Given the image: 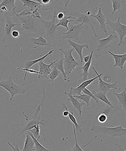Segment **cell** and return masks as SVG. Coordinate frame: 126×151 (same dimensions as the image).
Segmentation results:
<instances>
[{
  "instance_id": "ffe728a7",
  "label": "cell",
  "mask_w": 126,
  "mask_h": 151,
  "mask_svg": "<svg viewBox=\"0 0 126 151\" xmlns=\"http://www.w3.org/2000/svg\"><path fill=\"white\" fill-rule=\"evenodd\" d=\"M65 95L69 96V99H67L68 101H70L72 102V104L74 106L75 109H77L79 112L80 116H81V113H82V109L83 106L85 105V103L84 101H82L81 103H80L78 101L77 99L75 98L72 96V92L70 90V92L67 93H64Z\"/></svg>"
},
{
  "instance_id": "5b68a950",
  "label": "cell",
  "mask_w": 126,
  "mask_h": 151,
  "mask_svg": "<svg viewBox=\"0 0 126 151\" xmlns=\"http://www.w3.org/2000/svg\"><path fill=\"white\" fill-rule=\"evenodd\" d=\"M57 11L55 9L53 12L52 19L49 21L44 20L43 19L38 20V24L43 32H45L50 39H51L55 35L57 28L56 26V19L57 18Z\"/></svg>"
},
{
  "instance_id": "7a4b0ae2",
  "label": "cell",
  "mask_w": 126,
  "mask_h": 151,
  "mask_svg": "<svg viewBox=\"0 0 126 151\" xmlns=\"http://www.w3.org/2000/svg\"><path fill=\"white\" fill-rule=\"evenodd\" d=\"M0 86L7 90L10 93V100H12L13 97L17 94L25 95L26 94V88L24 86H19L14 83L12 81L11 76H9L7 79L0 81Z\"/></svg>"
},
{
  "instance_id": "8992f818",
  "label": "cell",
  "mask_w": 126,
  "mask_h": 151,
  "mask_svg": "<svg viewBox=\"0 0 126 151\" xmlns=\"http://www.w3.org/2000/svg\"><path fill=\"white\" fill-rule=\"evenodd\" d=\"M20 20L22 29L25 32L35 34L39 29L41 30L38 20L29 16L18 17Z\"/></svg>"
},
{
  "instance_id": "2e32d148",
  "label": "cell",
  "mask_w": 126,
  "mask_h": 151,
  "mask_svg": "<svg viewBox=\"0 0 126 151\" xmlns=\"http://www.w3.org/2000/svg\"><path fill=\"white\" fill-rule=\"evenodd\" d=\"M98 78V76L95 77V78H92V79L87 80V81H84L83 82L81 83L76 88H72V87H71L70 90L72 92V96L80 95L81 94V92L82 90L85 88H86V87L88 86L95 80Z\"/></svg>"
},
{
  "instance_id": "681fc988",
  "label": "cell",
  "mask_w": 126,
  "mask_h": 151,
  "mask_svg": "<svg viewBox=\"0 0 126 151\" xmlns=\"http://www.w3.org/2000/svg\"><path fill=\"white\" fill-rule=\"evenodd\" d=\"M91 12H90V11H88V12H87V16H90V14H91Z\"/></svg>"
},
{
  "instance_id": "5bb4252c",
  "label": "cell",
  "mask_w": 126,
  "mask_h": 151,
  "mask_svg": "<svg viewBox=\"0 0 126 151\" xmlns=\"http://www.w3.org/2000/svg\"><path fill=\"white\" fill-rule=\"evenodd\" d=\"M4 16L6 20V24L4 29V32L5 33V36L2 41H5L6 38L11 35L12 29L16 26H20V24H15L13 23L12 21L11 17H10L9 14L6 12L4 14Z\"/></svg>"
},
{
  "instance_id": "f907efd6",
  "label": "cell",
  "mask_w": 126,
  "mask_h": 151,
  "mask_svg": "<svg viewBox=\"0 0 126 151\" xmlns=\"http://www.w3.org/2000/svg\"><path fill=\"white\" fill-rule=\"evenodd\" d=\"M56 151H59V149H57V150H56Z\"/></svg>"
},
{
  "instance_id": "f6af8a7d",
  "label": "cell",
  "mask_w": 126,
  "mask_h": 151,
  "mask_svg": "<svg viewBox=\"0 0 126 151\" xmlns=\"http://www.w3.org/2000/svg\"><path fill=\"white\" fill-rule=\"evenodd\" d=\"M12 36L14 38L19 37H20V33L19 31L13 30L11 32Z\"/></svg>"
},
{
  "instance_id": "d590c367",
  "label": "cell",
  "mask_w": 126,
  "mask_h": 151,
  "mask_svg": "<svg viewBox=\"0 0 126 151\" xmlns=\"http://www.w3.org/2000/svg\"><path fill=\"white\" fill-rule=\"evenodd\" d=\"M53 69L47 78L50 82H53L54 80L60 75L61 72L58 70L56 66L52 65Z\"/></svg>"
},
{
  "instance_id": "9c48e42d",
  "label": "cell",
  "mask_w": 126,
  "mask_h": 151,
  "mask_svg": "<svg viewBox=\"0 0 126 151\" xmlns=\"http://www.w3.org/2000/svg\"><path fill=\"white\" fill-rule=\"evenodd\" d=\"M23 41L25 45L32 48H35L41 46L50 47L53 46L49 43L47 40L43 37L41 34L37 38L25 37Z\"/></svg>"
},
{
  "instance_id": "ba28073f",
  "label": "cell",
  "mask_w": 126,
  "mask_h": 151,
  "mask_svg": "<svg viewBox=\"0 0 126 151\" xmlns=\"http://www.w3.org/2000/svg\"><path fill=\"white\" fill-rule=\"evenodd\" d=\"M120 18V17H118L117 20L115 22H112L109 19H107L106 23V25H109L111 27L113 33H114L116 32L119 35L120 41L118 45V46L122 44H125L123 41V38L126 35V25L121 23Z\"/></svg>"
},
{
  "instance_id": "ac0fdd59",
  "label": "cell",
  "mask_w": 126,
  "mask_h": 151,
  "mask_svg": "<svg viewBox=\"0 0 126 151\" xmlns=\"http://www.w3.org/2000/svg\"><path fill=\"white\" fill-rule=\"evenodd\" d=\"M110 1H95V0H91V1H80V4L81 3H85L91 9L94 15L96 14V12L98 9L99 6L102 5H106L110 2Z\"/></svg>"
},
{
  "instance_id": "c3c4849f",
  "label": "cell",
  "mask_w": 126,
  "mask_h": 151,
  "mask_svg": "<svg viewBox=\"0 0 126 151\" xmlns=\"http://www.w3.org/2000/svg\"><path fill=\"white\" fill-rule=\"evenodd\" d=\"M116 145L118 146V147H119V149L118 150H117V151H126V150H123V149L121 148L120 147V146L118 145V144H117V143H116Z\"/></svg>"
},
{
  "instance_id": "74e56055",
  "label": "cell",
  "mask_w": 126,
  "mask_h": 151,
  "mask_svg": "<svg viewBox=\"0 0 126 151\" xmlns=\"http://www.w3.org/2000/svg\"><path fill=\"white\" fill-rule=\"evenodd\" d=\"M16 69L17 70H20L24 71L25 72V76L24 77V79L25 80V78H26L27 74L28 72L29 73H35L39 75L40 74V72L39 71H37L35 70H34V69H27L26 68H16Z\"/></svg>"
},
{
  "instance_id": "603a6c76",
  "label": "cell",
  "mask_w": 126,
  "mask_h": 151,
  "mask_svg": "<svg viewBox=\"0 0 126 151\" xmlns=\"http://www.w3.org/2000/svg\"><path fill=\"white\" fill-rule=\"evenodd\" d=\"M110 1H112L113 4V11L112 14H113L116 11H118L120 14H122L125 12V0H112Z\"/></svg>"
},
{
  "instance_id": "bcb514c9",
  "label": "cell",
  "mask_w": 126,
  "mask_h": 151,
  "mask_svg": "<svg viewBox=\"0 0 126 151\" xmlns=\"http://www.w3.org/2000/svg\"><path fill=\"white\" fill-rule=\"evenodd\" d=\"M66 12H59L58 13V14H57V17L58 19L59 20L63 18V17L65 16Z\"/></svg>"
},
{
  "instance_id": "6da1fadb",
  "label": "cell",
  "mask_w": 126,
  "mask_h": 151,
  "mask_svg": "<svg viewBox=\"0 0 126 151\" xmlns=\"http://www.w3.org/2000/svg\"><path fill=\"white\" fill-rule=\"evenodd\" d=\"M43 99L41 104L38 106L35 113L30 118H29L25 114L24 112H23L24 115L26 117V122L22 124L13 123L10 125V130H11L12 134L14 135L20 136L24 132L26 131L32 129L33 128L39 129V125L45 126L43 121H40L41 116H38L39 113L41 111V106H42L45 99V89L43 87Z\"/></svg>"
},
{
  "instance_id": "83f0119b",
  "label": "cell",
  "mask_w": 126,
  "mask_h": 151,
  "mask_svg": "<svg viewBox=\"0 0 126 151\" xmlns=\"http://www.w3.org/2000/svg\"><path fill=\"white\" fill-rule=\"evenodd\" d=\"M21 1L23 3V6L27 7L32 11L38 10L41 6V4L37 1L30 0H22Z\"/></svg>"
},
{
  "instance_id": "e575fe53",
  "label": "cell",
  "mask_w": 126,
  "mask_h": 151,
  "mask_svg": "<svg viewBox=\"0 0 126 151\" xmlns=\"http://www.w3.org/2000/svg\"><path fill=\"white\" fill-rule=\"evenodd\" d=\"M25 132L28 133L32 137L35 142V150L36 151H53L48 150L44 147L34 137L32 133L29 131H26Z\"/></svg>"
},
{
  "instance_id": "60d3db41",
  "label": "cell",
  "mask_w": 126,
  "mask_h": 151,
  "mask_svg": "<svg viewBox=\"0 0 126 151\" xmlns=\"http://www.w3.org/2000/svg\"><path fill=\"white\" fill-rule=\"evenodd\" d=\"M82 91L83 92V93L84 94H87V95L89 96L90 97L92 98L96 101V103H98V99L95 97L94 95L93 94V93H91L88 89H87V88L84 89L82 90Z\"/></svg>"
},
{
  "instance_id": "e0dca14e",
  "label": "cell",
  "mask_w": 126,
  "mask_h": 151,
  "mask_svg": "<svg viewBox=\"0 0 126 151\" xmlns=\"http://www.w3.org/2000/svg\"><path fill=\"white\" fill-rule=\"evenodd\" d=\"M96 18L100 23V28L101 30L104 32L106 35H108L107 29L106 26V16L101 12V9L100 7L99 9L98 13L97 14H92L90 16Z\"/></svg>"
},
{
  "instance_id": "836d02e7",
  "label": "cell",
  "mask_w": 126,
  "mask_h": 151,
  "mask_svg": "<svg viewBox=\"0 0 126 151\" xmlns=\"http://www.w3.org/2000/svg\"><path fill=\"white\" fill-rule=\"evenodd\" d=\"M69 119L75 126V131L78 132L82 133V130H84L82 128L83 124H78L77 122L76 118L74 116L73 112H72V113L69 112Z\"/></svg>"
},
{
  "instance_id": "7bdbcfd3",
  "label": "cell",
  "mask_w": 126,
  "mask_h": 151,
  "mask_svg": "<svg viewBox=\"0 0 126 151\" xmlns=\"http://www.w3.org/2000/svg\"><path fill=\"white\" fill-rule=\"evenodd\" d=\"M59 109H61V110H63V109H65L66 111H64L63 112V116L64 117H67L69 116V111L68 109V108L67 106H66V103H63V107H59L58 108Z\"/></svg>"
},
{
  "instance_id": "484cf974",
  "label": "cell",
  "mask_w": 126,
  "mask_h": 151,
  "mask_svg": "<svg viewBox=\"0 0 126 151\" xmlns=\"http://www.w3.org/2000/svg\"><path fill=\"white\" fill-rule=\"evenodd\" d=\"M26 139L24 146L22 151H33L35 150V142L32 137L28 133H26Z\"/></svg>"
},
{
  "instance_id": "7402d4cb",
  "label": "cell",
  "mask_w": 126,
  "mask_h": 151,
  "mask_svg": "<svg viewBox=\"0 0 126 151\" xmlns=\"http://www.w3.org/2000/svg\"><path fill=\"white\" fill-rule=\"evenodd\" d=\"M67 41L69 43V45L72 46L73 47L74 49L76 50L77 52L79 55L81 63H83V57L82 54L83 49L84 47L87 48H88V44H84V45H81V44L73 42L71 40L69 39L67 40Z\"/></svg>"
},
{
  "instance_id": "7c38bea8",
  "label": "cell",
  "mask_w": 126,
  "mask_h": 151,
  "mask_svg": "<svg viewBox=\"0 0 126 151\" xmlns=\"http://www.w3.org/2000/svg\"><path fill=\"white\" fill-rule=\"evenodd\" d=\"M117 38V35L110 34L107 38L98 40V45L96 50L97 51H100L102 50L106 49L111 46L112 41Z\"/></svg>"
},
{
  "instance_id": "ab89813d",
  "label": "cell",
  "mask_w": 126,
  "mask_h": 151,
  "mask_svg": "<svg viewBox=\"0 0 126 151\" xmlns=\"http://www.w3.org/2000/svg\"><path fill=\"white\" fill-rule=\"evenodd\" d=\"M28 131H29L32 133L34 137H35L37 140L38 141V140H39L40 137H41V136L40 135V129H36L33 128Z\"/></svg>"
},
{
  "instance_id": "8fae6325",
  "label": "cell",
  "mask_w": 126,
  "mask_h": 151,
  "mask_svg": "<svg viewBox=\"0 0 126 151\" xmlns=\"http://www.w3.org/2000/svg\"><path fill=\"white\" fill-rule=\"evenodd\" d=\"M93 70L94 71L97 76H98V78L99 81V85L98 86V91H101L106 94L108 91H114L115 90H118L119 85L117 84V81H116L113 84H109V83H106L103 81L102 80L101 77L103 74V73L99 75L97 73L94 67H93Z\"/></svg>"
},
{
  "instance_id": "30bf717a",
  "label": "cell",
  "mask_w": 126,
  "mask_h": 151,
  "mask_svg": "<svg viewBox=\"0 0 126 151\" xmlns=\"http://www.w3.org/2000/svg\"><path fill=\"white\" fill-rule=\"evenodd\" d=\"M70 16L74 18V20L75 21L78 22L80 24H83L86 25L88 27H90L94 32V37H98V35H97L95 30L94 25L93 24L89 16H87L86 14H83L77 11L71 12Z\"/></svg>"
},
{
  "instance_id": "4316f807",
  "label": "cell",
  "mask_w": 126,
  "mask_h": 151,
  "mask_svg": "<svg viewBox=\"0 0 126 151\" xmlns=\"http://www.w3.org/2000/svg\"><path fill=\"white\" fill-rule=\"evenodd\" d=\"M114 94L117 96L119 101V104L120 107L123 109L124 111H126V88L123 90L122 92L120 93H118L115 92L114 91H113Z\"/></svg>"
},
{
  "instance_id": "d6986e66",
  "label": "cell",
  "mask_w": 126,
  "mask_h": 151,
  "mask_svg": "<svg viewBox=\"0 0 126 151\" xmlns=\"http://www.w3.org/2000/svg\"><path fill=\"white\" fill-rule=\"evenodd\" d=\"M13 13L16 15V17H25V16H29L33 18L38 20H41L42 19L40 13L38 12V10H29L28 9H25L20 13H17L13 10Z\"/></svg>"
},
{
  "instance_id": "d4e9b609",
  "label": "cell",
  "mask_w": 126,
  "mask_h": 151,
  "mask_svg": "<svg viewBox=\"0 0 126 151\" xmlns=\"http://www.w3.org/2000/svg\"><path fill=\"white\" fill-rule=\"evenodd\" d=\"M119 110L122 111V109L118 107H114L112 108L110 106H106L104 108L100 113L104 114L107 117L108 121H110L114 114Z\"/></svg>"
},
{
  "instance_id": "f546056e",
  "label": "cell",
  "mask_w": 126,
  "mask_h": 151,
  "mask_svg": "<svg viewBox=\"0 0 126 151\" xmlns=\"http://www.w3.org/2000/svg\"><path fill=\"white\" fill-rule=\"evenodd\" d=\"M54 52V50H53V49H51L49 50V51L47 54L43 56V57H41L37 59V60H30V61H28L26 63V67L25 68L27 69H30L34 65L36 64V63H38L39 62L41 61H43V60L44 59L47 57V56H48L50 54H53Z\"/></svg>"
},
{
  "instance_id": "cb8c5ba5",
  "label": "cell",
  "mask_w": 126,
  "mask_h": 151,
  "mask_svg": "<svg viewBox=\"0 0 126 151\" xmlns=\"http://www.w3.org/2000/svg\"><path fill=\"white\" fill-rule=\"evenodd\" d=\"M64 58V56L62 53H61L60 58L57 60V61L54 63L53 65L56 66L58 70L63 74L64 77V79L63 81H66L70 82V80L69 77L67 76V75L65 74L63 64Z\"/></svg>"
},
{
  "instance_id": "277c9868",
  "label": "cell",
  "mask_w": 126,
  "mask_h": 151,
  "mask_svg": "<svg viewBox=\"0 0 126 151\" xmlns=\"http://www.w3.org/2000/svg\"><path fill=\"white\" fill-rule=\"evenodd\" d=\"M59 50L64 56L63 64L65 73L66 75H69L72 70L75 69L76 66L79 65L72 55V52L75 49L73 48L69 49L60 48Z\"/></svg>"
},
{
  "instance_id": "f1b7e54d",
  "label": "cell",
  "mask_w": 126,
  "mask_h": 151,
  "mask_svg": "<svg viewBox=\"0 0 126 151\" xmlns=\"http://www.w3.org/2000/svg\"><path fill=\"white\" fill-rule=\"evenodd\" d=\"M92 93L95 97L104 102L105 103L110 106L111 108H114V106L112 104L110 101H109V99H107V97H106V94H104L103 92L99 91L98 92L96 93L95 91H93Z\"/></svg>"
},
{
  "instance_id": "4fadbf2b",
  "label": "cell",
  "mask_w": 126,
  "mask_h": 151,
  "mask_svg": "<svg viewBox=\"0 0 126 151\" xmlns=\"http://www.w3.org/2000/svg\"><path fill=\"white\" fill-rule=\"evenodd\" d=\"M57 61V60L53 62H51L48 60V61L50 63V64L49 65L45 64L43 61L39 62L38 65H39V66L40 70L39 72L40 74L38 75V78H47L49 75L50 74L52 70L50 68V67Z\"/></svg>"
},
{
  "instance_id": "1f68e13d",
  "label": "cell",
  "mask_w": 126,
  "mask_h": 151,
  "mask_svg": "<svg viewBox=\"0 0 126 151\" xmlns=\"http://www.w3.org/2000/svg\"><path fill=\"white\" fill-rule=\"evenodd\" d=\"M73 129L74 132V134H75V146H73V147L72 148V149L70 150H69L66 151H84L83 150V149L84 148V147H85L86 146L88 145L91 142H92L93 141V140L95 139L96 138H97V137L96 136L95 137H94V138L92 140H91V141L89 142L88 143H87L86 145H83L82 148H81L78 145V143H77V139L76 137V131H75V125L73 124Z\"/></svg>"
},
{
  "instance_id": "ee69618b",
  "label": "cell",
  "mask_w": 126,
  "mask_h": 151,
  "mask_svg": "<svg viewBox=\"0 0 126 151\" xmlns=\"http://www.w3.org/2000/svg\"><path fill=\"white\" fill-rule=\"evenodd\" d=\"M8 144L12 149L13 151H21L19 149V142H17V143H14V142L13 144H14V146H13L9 142H8Z\"/></svg>"
},
{
  "instance_id": "b9f144b4",
  "label": "cell",
  "mask_w": 126,
  "mask_h": 151,
  "mask_svg": "<svg viewBox=\"0 0 126 151\" xmlns=\"http://www.w3.org/2000/svg\"><path fill=\"white\" fill-rule=\"evenodd\" d=\"M37 2L39 3L43 7L49 5L52 1L51 0H36Z\"/></svg>"
},
{
  "instance_id": "3957f363",
  "label": "cell",
  "mask_w": 126,
  "mask_h": 151,
  "mask_svg": "<svg viewBox=\"0 0 126 151\" xmlns=\"http://www.w3.org/2000/svg\"><path fill=\"white\" fill-rule=\"evenodd\" d=\"M91 130L94 132L106 134L112 137H121L126 135V129L123 128L122 126L109 128L94 125H93Z\"/></svg>"
},
{
  "instance_id": "f35d334b",
  "label": "cell",
  "mask_w": 126,
  "mask_h": 151,
  "mask_svg": "<svg viewBox=\"0 0 126 151\" xmlns=\"http://www.w3.org/2000/svg\"><path fill=\"white\" fill-rule=\"evenodd\" d=\"M95 118H97L99 122L101 124L105 123L108 121L107 116L102 113H99Z\"/></svg>"
},
{
  "instance_id": "52a82bcc",
  "label": "cell",
  "mask_w": 126,
  "mask_h": 151,
  "mask_svg": "<svg viewBox=\"0 0 126 151\" xmlns=\"http://www.w3.org/2000/svg\"><path fill=\"white\" fill-rule=\"evenodd\" d=\"M69 29L66 32H62L64 40L73 39L77 40L79 39V35L80 32H83V29L84 28L88 29L86 25L83 23L77 25H72L70 24L68 25Z\"/></svg>"
},
{
  "instance_id": "7dc6e473",
  "label": "cell",
  "mask_w": 126,
  "mask_h": 151,
  "mask_svg": "<svg viewBox=\"0 0 126 151\" xmlns=\"http://www.w3.org/2000/svg\"><path fill=\"white\" fill-rule=\"evenodd\" d=\"M90 55H89L87 56H86L85 57H83V59H84V62H85V63H87V62H88L90 58Z\"/></svg>"
},
{
  "instance_id": "4dcf8cb0",
  "label": "cell",
  "mask_w": 126,
  "mask_h": 151,
  "mask_svg": "<svg viewBox=\"0 0 126 151\" xmlns=\"http://www.w3.org/2000/svg\"><path fill=\"white\" fill-rule=\"evenodd\" d=\"M15 0H2L0 4V7L4 6L7 8V11H14L17 7L15 4Z\"/></svg>"
},
{
  "instance_id": "8d00e7d4",
  "label": "cell",
  "mask_w": 126,
  "mask_h": 151,
  "mask_svg": "<svg viewBox=\"0 0 126 151\" xmlns=\"http://www.w3.org/2000/svg\"><path fill=\"white\" fill-rule=\"evenodd\" d=\"M73 97L75 98L79 99L80 100H82L84 103L86 104L87 106H88L89 105H90V101L91 97L87 94H81L80 95L73 96Z\"/></svg>"
},
{
  "instance_id": "d6a6232c",
  "label": "cell",
  "mask_w": 126,
  "mask_h": 151,
  "mask_svg": "<svg viewBox=\"0 0 126 151\" xmlns=\"http://www.w3.org/2000/svg\"><path fill=\"white\" fill-rule=\"evenodd\" d=\"M75 21L74 17L71 16H65L63 18L59 20V23L56 24V26L57 27H58L60 26L64 27L66 28L67 30L68 31L69 29V28H68L69 23L71 22Z\"/></svg>"
},
{
  "instance_id": "44dd1931",
  "label": "cell",
  "mask_w": 126,
  "mask_h": 151,
  "mask_svg": "<svg viewBox=\"0 0 126 151\" xmlns=\"http://www.w3.org/2000/svg\"><path fill=\"white\" fill-rule=\"evenodd\" d=\"M108 52L112 55L115 59V64L114 65V67H119L123 69L126 61V53L123 55H117L113 54L109 51H108Z\"/></svg>"
},
{
  "instance_id": "9a60e30c",
  "label": "cell",
  "mask_w": 126,
  "mask_h": 151,
  "mask_svg": "<svg viewBox=\"0 0 126 151\" xmlns=\"http://www.w3.org/2000/svg\"><path fill=\"white\" fill-rule=\"evenodd\" d=\"M93 54V51H92L91 54L90 55V57L89 60L85 63L83 67L79 68V69H77V70H80V69H83V72L80 74L79 75V76H80L82 78L78 80V85H79L81 83L83 82L84 81H85L88 80L87 79V77L90 74V73H88V70H89L90 65H91L92 58V56Z\"/></svg>"
}]
</instances>
